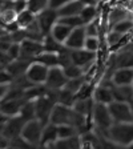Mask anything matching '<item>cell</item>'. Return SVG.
Masks as SVG:
<instances>
[{"mask_svg": "<svg viewBox=\"0 0 133 149\" xmlns=\"http://www.w3.org/2000/svg\"><path fill=\"white\" fill-rule=\"evenodd\" d=\"M108 137L121 148H127L133 143V121L115 123L108 130Z\"/></svg>", "mask_w": 133, "mask_h": 149, "instance_id": "cell-1", "label": "cell"}, {"mask_svg": "<svg viewBox=\"0 0 133 149\" xmlns=\"http://www.w3.org/2000/svg\"><path fill=\"white\" fill-rule=\"evenodd\" d=\"M91 118H92V123H93V125L96 127L97 132L108 137L109 128L115 124V121H113V118H112V116H111V112H109L108 105L95 102L92 117Z\"/></svg>", "mask_w": 133, "mask_h": 149, "instance_id": "cell-2", "label": "cell"}, {"mask_svg": "<svg viewBox=\"0 0 133 149\" xmlns=\"http://www.w3.org/2000/svg\"><path fill=\"white\" fill-rule=\"evenodd\" d=\"M43 129H44V124L40 120H37V118L25 121V124L22 130V136L20 137H22L23 140H25L28 144H31L32 146L36 148V146L40 145V143H41Z\"/></svg>", "mask_w": 133, "mask_h": 149, "instance_id": "cell-3", "label": "cell"}, {"mask_svg": "<svg viewBox=\"0 0 133 149\" xmlns=\"http://www.w3.org/2000/svg\"><path fill=\"white\" fill-rule=\"evenodd\" d=\"M108 108L115 123H132L133 121V111L129 102L113 101L108 105Z\"/></svg>", "mask_w": 133, "mask_h": 149, "instance_id": "cell-4", "label": "cell"}, {"mask_svg": "<svg viewBox=\"0 0 133 149\" xmlns=\"http://www.w3.org/2000/svg\"><path fill=\"white\" fill-rule=\"evenodd\" d=\"M48 72H49V68L47 65L33 60L31 64L28 65L27 71H25V77L33 85H43L47 81Z\"/></svg>", "mask_w": 133, "mask_h": 149, "instance_id": "cell-5", "label": "cell"}, {"mask_svg": "<svg viewBox=\"0 0 133 149\" xmlns=\"http://www.w3.org/2000/svg\"><path fill=\"white\" fill-rule=\"evenodd\" d=\"M36 22L40 27V31L44 36L49 35L52 28L55 27V24L59 22V13L57 9H53L51 7L45 8L44 11H41L40 13L36 15Z\"/></svg>", "mask_w": 133, "mask_h": 149, "instance_id": "cell-6", "label": "cell"}, {"mask_svg": "<svg viewBox=\"0 0 133 149\" xmlns=\"http://www.w3.org/2000/svg\"><path fill=\"white\" fill-rule=\"evenodd\" d=\"M43 51H44L43 41L25 37L24 40L20 43V57L19 59L27 60V61H33Z\"/></svg>", "mask_w": 133, "mask_h": 149, "instance_id": "cell-7", "label": "cell"}, {"mask_svg": "<svg viewBox=\"0 0 133 149\" xmlns=\"http://www.w3.org/2000/svg\"><path fill=\"white\" fill-rule=\"evenodd\" d=\"M75 109L72 107H67L63 104H56L49 117V123L55 125H64V124H73Z\"/></svg>", "mask_w": 133, "mask_h": 149, "instance_id": "cell-8", "label": "cell"}, {"mask_svg": "<svg viewBox=\"0 0 133 149\" xmlns=\"http://www.w3.org/2000/svg\"><path fill=\"white\" fill-rule=\"evenodd\" d=\"M68 83V77L64 72V68H61L60 65H56L49 68L48 72V77H47L45 85L48 89H53V91H59L61 88L65 87V84Z\"/></svg>", "mask_w": 133, "mask_h": 149, "instance_id": "cell-9", "label": "cell"}, {"mask_svg": "<svg viewBox=\"0 0 133 149\" xmlns=\"http://www.w3.org/2000/svg\"><path fill=\"white\" fill-rule=\"evenodd\" d=\"M24 124H25V120L20 115L12 116V117L8 118L6 127L3 128V130H1V133L12 141V140H15V139L22 136V130H23Z\"/></svg>", "mask_w": 133, "mask_h": 149, "instance_id": "cell-10", "label": "cell"}, {"mask_svg": "<svg viewBox=\"0 0 133 149\" xmlns=\"http://www.w3.org/2000/svg\"><path fill=\"white\" fill-rule=\"evenodd\" d=\"M111 81L113 85L124 87L133 84V67H120L113 71L111 76Z\"/></svg>", "mask_w": 133, "mask_h": 149, "instance_id": "cell-11", "label": "cell"}, {"mask_svg": "<svg viewBox=\"0 0 133 149\" xmlns=\"http://www.w3.org/2000/svg\"><path fill=\"white\" fill-rule=\"evenodd\" d=\"M85 39H87L85 25L73 28L71 35H69L68 39H67V41L64 43V45L67 47V48H69V49H81V48H84Z\"/></svg>", "mask_w": 133, "mask_h": 149, "instance_id": "cell-12", "label": "cell"}, {"mask_svg": "<svg viewBox=\"0 0 133 149\" xmlns=\"http://www.w3.org/2000/svg\"><path fill=\"white\" fill-rule=\"evenodd\" d=\"M95 60H96V52H91L85 48L72 49V61H73V64L81 67L83 69L89 67Z\"/></svg>", "mask_w": 133, "mask_h": 149, "instance_id": "cell-13", "label": "cell"}, {"mask_svg": "<svg viewBox=\"0 0 133 149\" xmlns=\"http://www.w3.org/2000/svg\"><path fill=\"white\" fill-rule=\"evenodd\" d=\"M112 87H113V84H112L111 87H108V85H102L101 84V85H99V87L95 88V92H93V100H95V102L109 105L111 102L115 101Z\"/></svg>", "mask_w": 133, "mask_h": 149, "instance_id": "cell-14", "label": "cell"}, {"mask_svg": "<svg viewBox=\"0 0 133 149\" xmlns=\"http://www.w3.org/2000/svg\"><path fill=\"white\" fill-rule=\"evenodd\" d=\"M59 140V132H57V125L48 123L44 125L43 129V136H41V143L40 145H53Z\"/></svg>", "mask_w": 133, "mask_h": 149, "instance_id": "cell-15", "label": "cell"}, {"mask_svg": "<svg viewBox=\"0 0 133 149\" xmlns=\"http://www.w3.org/2000/svg\"><path fill=\"white\" fill-rule=\"evenodd\" d=\"M52 146L53 149H83V139L80 134L69 139H59Z\"/></svg>", "mask_w": 133, "mask_h": 149, "instance_id": "cell-16", "label": "cell"}, {"mask_svg": "<svg viewBox=\"0 0 133 149\" xmlns=\"http://www.w3.org/2000/svg\"><path fill=\"white\" fill-rule=\"evenodd\" d=\"M83 8H84V4L81 3L80 0H72V1H69L65 6H63L61 8L57 9V13H59V17L76 16V15H80Z\"/></svg>", "mask_w": 133, "mask_h": 149, "instance_id": "cell-17", "label": "cell"}, {"mask_svg": "<svg viewBox=\"0 0 133 149\" xmlns=\"http://www.w3.org/2000/svg\"><path fill=\"white\" fill-rule=\"evenodd\" d=\"M113 97L115 101H124V102H132L133 101V87L132 85H124V87H117L113 85Z\"/></svg>", "mask_w": 133, "mask_h": 149, "instance_id": "cell-18", "label": "cell"}, {"mask_svg": "<svg viewBox=\"0 0 133 149\" xmlns=\"http://www.w3.org/2000/svg\"><path fill=\"white\" fill-rule=\"evenodd\" d=\"M72 32V28L68 27L67 24H64V23L61 22H57L55 24V27L52 28V31H51V36L55 39V40H57L59 43L64 44L65 41H67V39H68V36L71 35Z\"/></svg>", "mask_w": 133, "mask_h": 149, "instance_id": "cell-19", "label": "cell"}, {"mask_svg": "<svg viewBox=\"0 0 133 149\" xmlns=\"http://www.w3.org/2000/svg\"><path fill=\"white\" fill-rule=\"evenodd\" d=\"M35 60L41 63V64H44V65H47L48 68H52V67L59 65V56H57V53L47 52V51H43Z\"/></svg>", "mask_w": 133, "mask_h": 149, "instance_id": "cell-20", "label": "cell"}, {"mask_svg": "<svg viewBox=\"0 0 133 149\" xmlns=\"http://www.w3.org/2000/svg\"><path fill=\"white\" fill-rule=\"evenodd\" d=\"M35 20H36V15L32 13L29 9H25L23 12L17 13V16H16V23H17V25L22 28V29H25V28H27L28 25H31Z\"/></svg>", "mask_w": 133, "mask_h": 149, "instance_id": "cell-21", "label": "cell"}, {"mask_svg": "<svg viewBox=\"0 0 133 149\" xmlns=\"http://www.w3.org/2000/svg\"><path fill=\"white\" fill-rule=\"evenodd\" d=\"M97 16H99V11H97L96 6H84V8L81 9L80 12V17L83 19L85 25L88 23H92L95 20H97Z\"/></svg>", "mask_w": 133, "mask_h": 149, "instance_id": "cell-22", "label": "cell"}, {"mask_svg": "<svg viewBox=\"0 0 133 149\" xmlns=\"http://www.w3.org/2000/svg\"><path fill=\"white\" fill-rule=\"evenodd\" d=\"M64 44L59 43L57 40H55L51 35H47L43 39V48L47 52H53V53H59L63 49Z\"/></svg>", "mask_w": 133, "mask_h": 149, "instance_id": "cell-23", "label": "cell"}, {"mask_svg": "<svg viewBox=\"0 0 133 149\" xmlns=\"http://www.w3.org/2000/svg\"><path fill=\"white\" fill-rule=\"evenodd\" d=\"M20 116H22L25 121H29V120L36 118L35 100H27V101L24 102V105L22 107V111H20Z\"/></svg>", "mask_w": 133, "mask_h": 149, "instance_id": "cell-24", "label": "cell"}, {"mask_svg": "<svg viewBox=\"0 0 133 149\" xmlns=\"http://www.w3.org/2000/svg\"><path fill=\"white\" fill-rule=\"evenodd\" d=\"M111 29L115 32H118V33H121V35H129L130 32L133 31V20L127 17V19H124V20H121V22L113 24L111 27Z\"/></svg>", "mask_w": 133, "mask_h": 149, "instance_id": "cell-25", "label": "cell"}, {"mask_svg": "<svg viewBox=\"0 0 133 149\" xmlns=\"http://www.w3.org/2000/svg\"><path fill=\"white\" fill-rule=\"evenodd\" d=\"M115 64L117 65L116 68H120V67H133V52L124 51V52L118 53L116 56Z\"/></svg>", "mask_w": 133, "mask_h": 149, "instance_id": "cell-26", "label": "cell"}, {"mask_svg": "<svg viewBox=\"0 0 133 149\" xmlns=\"http://www.w3.org/2000/svg\"><path fill=\"white\" fill-rule=\"evenodd\" d=\"M49 7V0H27V8L32 13L37 15Z\"/></svg>", "mask_w": 133, "mask_h": 149, "instance_id": "cell-27", "label": "cell"}, {"mask_svg": "<svg viewBox=\"0 0 133 149\" xmlns=\"http://www.w3.org/2000/svg\"><path fill=\"white\" fill-rule=\"evenodd\" d=\"M57 132H59V139H69V137L80 134L77 128H75L73 125H71V124L57 125Z\"/></svg>", "mask_w": 133, "mask_h": 149, "instance_id": "cell-28", "label": "cell"}, {"mask_svg": "<svg viewBox=\"0 0 133 149\" xmlns=\"http://www.w3.org/2000/svg\"><path fill=\"white\" fill-rule=\"evenodd\" d=\"M127 17H128V12L123 7H115V8L109 12V23H111V27Z\"/></svg>", "mask_w": 133, "mask_h": 149, "instance_id": "cell-29", "label": "cell"}, {"mask_svg": "<svg viewBox=\"0 0 133 149\" xmlns=\"http://www.w3.org/2000/svg\"><path fill=\"white\" fill-rule=\"evenodd\" d=\"M59 22L67 24L68 27H71L72 29H73V28H77V27H83V25H85V24H84V22H83V19L80 17V15L67 16V17H59Z\"/></svg>", "mask_w": 133, "mask_h": 149, "instance_id": "cell-30", "label": "cell"}, {"mask_svg": "<svg viewBox=\"0 0 133 149\" xmlns=\"http://www.w3.org/2000/svg\"><path fill=\"white\" fill-rule=\"evenodd\" d=\"M64 72H65V74H67L68 80L69 79H77V77L84 76V69L76 64H71L69 67L64 68Z\"/></svg>", "mask_w": 133, "mask_h": 149, "instance_id": "cell-31", "label": "cell"}, {"mask_svg": "<svg viewBox=\"0 0 133 149\" xmlns=\"http://www.w3.org/2000/svg\"><path fill=\"white\" fill-rule=\"evenodd\" d=\"M84 48L91 52H96L100 49V39L99 36H87L85 39V44H84Z\"/></svg>", "mask_w": 133, "mask_h": 149, "instance_id": "cell-32", "label": "cell"}, {"mask_svg": "<svg viewBox=\"0 0 133 149\" xmlns=\"http://www.w3.org/2000/svg\"><path fill=\"white\" fill-rule=\"evenodd\" d=\"M7 53L12 60H16L20 57V43H11L9 48L7 49Z\"/></svg>", "mask_w": 133, "mask_h": 149, "instance_id": "cell-33", "label": "cell"}, {"mask_svg": "<svg viewBox=\"0 0 133 149\" xmlns=\"http://www.w3.org/2000/svg\"><path fill=\"white\" fill-rule=\"evenodd\" d=\"M85 31H87V36H99L100 27L97 24V20H95L92 23H88L85 25Z\"/></svg>", "mask_w": 133, "mask_h": 149, "instance_id": "cell-34", "label": "cell"}, {"mask_svg": "<svg viewBox=\"0 0 133 149\" xmlns=\"http://www.w3.org/2000/svg\"><path fill=\"white\" fill-rule=\"evenodd\" d=\"M12 8L16 13H20L27 8V0H12Z\"/></svg>", "mask_w": 133, "mask_h": 149, "instance_id": "cell-35", "label": "cell"}, {"mask_svg": "<svg viewBox=\"0 0 133 149\" xmlns=\"http://www.w3.org/2000/svg\"><path fill=\"white\" fill-rule=\"evenodd\" d=\"M69 1H72V0H49V7L53 9H59Z\"/></svg>", "mask_w": 133, "mask_h": 149, "instance_id": "cell-36", "label": "cell"}, {"mask_svg": "<svg viewBox=\"0 0 133 149\" xmlns=\"http://www.w3.org/2000/svg\"><path fill=\"white\" fill-rule=\"evenodd\" d=\"M9 145H11V140L0 132V149H7Z\"/></svg>", "mask_w": 133, "mask_h": 149, "instance_id": "cell-37", "label": "cell"}, {"mask_svg": "<svg viewBox=\"0 0 133 149\" xmlns=\"http://www.w3.org/2000/svg\"><path fill=\"white\" fill-rule=\"evenodd\" d=\"M9 87H11V84H0V101L7 96V93L9 91Z\"/></svg>", "mask_w": 133, "mask_h": 149, "instance_id": "cell-38", "label": "cell"}, {"mask_svg": "<svg viewBox=\"0 0 133 149\" xmlns=\"http://www.w3.org/2000/svg\"><path fill=\"white\" fill-rule=\"evenodd\" d=\"M8 118H9V116L4 115L3 112H0V132H1V130H3V128L6 127V124H7V121H8Z\"/></svg>", "mask_w": 133, "mask_h": 149, "instance_id": "cell-39", "label": "cell"}, {"mask_svg": "<svg viewBox=\"0 0 133 149\" xmlns=\"http://www.w3.org/2000/svg\"><path fill=\"white\" fill-rule=\"evenodd\" d=\"M80 1L84 6H97V4H99L97 0H80Z\"/></svg>", "mask_w": 133, "mask_h": 149, "instance_id": "cell-40", "label": "cell"}, {"mask_svg": "<svg viewBox=\"0 0 133 149\" xmlns=\"http://www.w3.org/2000/svg\"><path fill=\"white\" fill-rule=\"evenodd\" d=\"M36 149H53V146H48V145H37Z\"/></svg>", "mask_w": 133, "mask_h": 149, "instance_id": "cell-41", "label": "cell"}, {"mask_svg": "<svg viewBox=\"0 0 133 149\" xmlns=\"http://www.w3.org/2000/svg\"><path fill=\"white\" fill-rule=\"evenodd\" d=\"M125 149H133V143H132V144H130V145H129V146H127V148H125Z\"/></svg>", "mask_w": 133, "mask_h": 149, "instance_id": "cell-42", "label": "cell"}, {"mask_svg": "<svg viewBox=\"0 0 133 149\" xmlns=\"http://www.w3.org/2000/svg\"><path fill=\"white\" fill-rule=\"evenodd\" d=\"M1 69H3V65H1V64H0V71H1Z\"/></svg>", "mask_w": 133, "mask_h": 149, "instance_id": "cell-43", "label": "cell"}, {"mask_svg": "<svg viewBox=\"0 0 133 149\" xmlns=\"http://www.w3.org/2000/svg\"><path fill=\"white\" fill-rule=\"evenodd\" d=\"M130 105H132V111H133V101H132V102H130Z\"/></svg>", "mask_w": 133, "mask_h": 149, "instance_id": "cell-44", "label": "cell"}, {"mask_svg": "<svg viewBox=\"0 0 133 149\" xmlns=\"http://www.w3.org/2000/svg\"><path fill=\"white\" fill-rule=\"evenodd\" d=\"M132 87H133V84H132Z\"/></svg>", "mask_w": 133, "mask_h": 149, "instance_id": "cell-45", "label": "cell"}]
</instances>
